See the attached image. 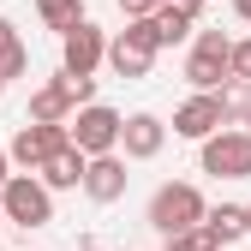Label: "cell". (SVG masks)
Wrapping results in <instances>:
<instances>
[{
    "mask_svg": "<svg viewBox=\"0 0 251 251\" xmlns=\"http://www.w3.org/2000/svg\"><path fill=\"white\" fill-rule=\"evenodd\" d=\"M30 72V48H24V36H18V24L12 18H0V78H24Z\"/></svg>",
    "mask_w": 251,
    "mask_h": 251,
    "instance_id": "cell-14",
    "label": "cell"
},
{
    "mask_svg": "<svg viewBox=\"0 0 251 251\" xmlns=\"http://www.w3.org/2000/svg\"><path fill=\"white\" fill-rule=\"evenodd\" d=\"M203 215H209V203H203V192H198L192 179H168V185H155V198H150V227L162 233V239L192 233Z\"/></svg>",
    "mask_w": 251,
    "mask_h": 251,
    "instance_id": "cell-1",
    "label": "cell"
},
{
    "mask_svg": "<svg viewBox=\"0 0 251 251\" xmlns=\"http://www.w3.org/2000/svg\"><path fill=\"white\" fill-rule=\"evenodd\" d=\"M0 90H6V78H0Z\"/></svg>",
    "mask_w": 251,
    "mask_h": 251,
    "instance_id": "cell-28",
    "label": "cell"
},
{
    "mask_svg": "<svg viewBox=\"0 0 251 251\" xmlns=\"http://www.w3.org/2000/svg\"><path fill=\"white\" fill-rule=\"evenodd\" d=\"M162 144H168V120L162 114H126V132H120L126 162H155Z\"/></svg>",
    "mask_w": 251,
    "mask_h": 251,
    "instance_id": "cell-10",
    "label": "cell"
},
{
    "mask_svg": "<svg viewBox=\"0 0 251 251\" xmlns=\"http://www.w3.org/2000/svg\"><path fill=\"white\" fill-rule=\"evenodd\" d=\"M168 6H174V12H185V18L198 24V12H203V0H168Z\"/></svg>",
    "mask_w": 251,
    "mask_h": 251,
    "instance_id": "cell-22",
    "label": "cell"
},
{
    "mask_svg": "<svg viewBox=\"0 0 251 251\" xmlns=\"http://www.w3.org/2000/svg\"><path fill=\"white\" fill-rule=\"evenodd\" d=\"M203 227H209L215 239H222V251H227V245L245 233V203H215V209L203 215Z\"/></svg>",
    "mask_w": 251,
    "mask_h": 251,
    "instance_id": "cell-15",
    "label": "cell"
},
{
    "mask_svg": "<svg viewBox=\"0 0 251 251\" xmlns=\"http://www.w3.org/2000/svg\"><path fill=\"white\" fill-rule=\"evenodd\" d=\"M66 144H72V120H66V126L24 120L18 132H12V144H6V155H12V168H30V174H36L48 155H54V150H66Z\"/></svg>",
    "mask_w": 251,
    "mask_h": 251,
    "instance_id": "cell-6",
    "label": "cell"
},
{
    "mask_svg": "<svg viewBox=\"0 0 251 251\" xmlns=\"http://www.w3.org/2000/svg\"><path fill=\"white\" fill-rule=\"evenodd\" d=\"M245 233H251V203H245Z\"/></svg>",
    "mask_w": 251,
    "mask_h": 251,
    "instance_id": "cell-25",
    "label": "cell"
},
{
    "mask_svg": "<svg viewBox=\"0 0 251 251\" xmlns=\"http://www.w3.org/2000/svg\"><path fill=\"white\" fill-rule=\"evenodd\" d=\"M0 227H6V209H0Z\"/></svg>",
    "mask_w": 251,
    "mask_h": 251,
    "instance_id": "cell-27",
    "label": "cell"
},
{
    "mask_svg": "<svg viewBox=\"0 0 251 251\" xmlns=\"http://www.w3.org/2000/svg\"><path fill=\"white\" fill-rule=\"evenodd\" d=\"M120 132H126V114H114V108H102V102H84V108L72 114V144H78L84 155H114V150H120Z\"/></svg>",
    "mask_w": 251,
    "mask_h": 251,
    "instance_id": "cell-7",
    "label": "cell"
},
{
    "mask_svg": "<svg viewBox=\"0 0 251 251\" xmlns=\"http://www.w3.org/2000/svg\"><path fill=\"white\" fill-rule=\"evenodd\" d=\"M102 60H108V36H102L90 18H84V24H72L66 36H60V72H84V78H90Z\"/></svg>",
    "mask_w": 251,
    "mask_h": 251,
    "instance_id": "cell-9",
    "label": "cell"
},
{
    "mask_svg": "<svg viewBox=\"0 0 251 251\" xmlns=\"http://www.w3.org/2000/svg\"><path fill=\"white\" fill-rule=\"evenodd\" d=\"M233 78H251V36L233 42Z\"/></svg>",
    "mask_w": 251,
    "mask_h": 251,
    "instance_id": "cell-21",
    "label": "cell"
},
{
    "mask_svg": "<svg viewBox=\"0 0 251 251\" xmlns=\"http://www.w3.org/2000/svg\"><path fill=\"white\" fill-rule=\"evenodd\" d=\"M72 114H78V96H72V84H66V72L30 90V114H24V120H48V126H66Z\"/></svg>",
    "mask_w": 251,
    "mask_h": 251,
    "instance_id": "cell-11",
    "label": "cell"
},
{
    "mask_svg": "<svg viewBox=\"0 0 251 251\" xmlns=\"http://www.w3.org/2000/svg\"><path fill=\"white\" fill-rule=\"evenodd\" d=\"M162 6H168V0H120L126 18H150V12H162Z\"/></svg>",
    "mask_w": 251,
    "mask_h": 251,
    "instance_id": "cell-20",
    "label": "cell"
},
{
    "mask_svg": "<svg viewBox=\"0 0 251 251\" xmlns=\"http://www.w3.org/2000/svg\"><path fill=\"white\" fill-rule=\"evenodd\" d=\"M155 30H162V48H174V42H185V36H192V18H185V12H174V6H162V12H155Z\"/></svg>",
    "mask_w": 251,
    "mask_h": 251,
    "instance_id": "cell-18",
    "label": "cell"
},
{
    "mask_svg": "<svg viewBox=\"0 0 251 251\" xmlns=\"http://www.w3.org/2000/svg\"><path fill=\"white\" fill-rule=\"evenodd\" d=\"M198 168L215 174V179H251V132H245V126L209 132L203 150H198Z\"/></svg>",
    "mask_w": 251,
    "mask_h": 251,
    "instance_id": "cell-5",
    "label": "cell"
},
{
    "mask_svg": "<svg viewBox=\"0 0 251 251\" xmlns=\"http://www.w3.org/2000/svg\"><path fill=\"white\" fill-rule=\"evenodd\" d=\"M222 114H227V126H251V78L222 84Z\"/></svg>",
    "mask_w": 251,
    "mask_h": 251,
    "instance_id": "cell-16",
    "label": "cell"
},
{
    "mask_svg": "<svg viewBox=\"0 0 251 251\" xmlns=\"http://www.w3.org/2000/svg\"><path fill=\"white\" fill-rule=\"evenodd\" d=\"M0 209H6V222L24 227V233H30V227H48V222H54V192H48L42 174L24 168V174H12L6 185H0Z\"/></svg>",
    "mask_w": 251,
    "mask_h": 251,
    "instance_id": "cell-3",
    "label": "cell"
},
{
    "mask_svg": "<svg viewBox=\"0 0 251 251\" xmlns=\"http://www.w3.org/2000/svg\"><path fill=\"white\" fill-rule=\"evenodd\" d=\"M233 12H239V18H245V24H251V0H233Z\"/></svg>",
    "mask_w": 251,
    "mask_h": 251,
    "instance_id": "cell-24",
    "label": "cell"
},
{
    "mask_svg": "<svg viewBox=\"0 0 251 251\" xmlns=\"http://www.w3.org/2000/svg\"><path fill=\"white\" fill-rule=\"evenodd\" d=\"M222 126H227V114H222V90H192V96L174 108V138L203 144L209 132H222Z\"/></svg>",
    "mask_w": 251,
    "mask_h": 251,
    "instance_id": "cell-8",
    "label": "cell"
},
{
    "mask_svg": "<svg viewBox=\"0 0 251 251\" xmlns=\"http://www.w3.org/2000/svg\"><path fill=\"white\" fill-rule=\"evenodd\" d=\"M168 251H222V239H215V233L198 222L192 233H174V239H168Z\"/></svg>",
    "mask_w": 251,
    "mask_h": 251,
    "instance_id": "cell-19",
    "label": "cell"
},
{
    "mask_svg": "<svg viewBox=\"0 0 251 251\" xmlns=\"http://www.w3.org/2000/svg\"><path fill=\"white\" fill-rule=\"evenodd\" d=\"M78 251H102V245H78Z\"/></svg>",
    "mask_w": 251,
    "mask_h": 251,
    "instance_id": "cell-26",
    "label": "cell"
},
{
    "mask_svg": "<svg viewBox=\"0 0 251 251\" xmlns=\"http://www.w3.org/2000/svg\"><path fill=\"white\" fill-rule=\"evenodd\" d=\"M126 162H120V150L114 155H90V174H84V198L90 203H120L126 198Z\"/></svg>",
    "mask_w": 251,
    "mask_h": 251,
    "instance_id": "cell-12",
    "label": "cell"
},
{
    "mask_svg": "<svg viewBox=\"0 0 251 251\" xmlns=\"http://www.w3.org/2000/svg\"><path fill=\"white\" fill-rule=\"evenodd\" d=\"M36 18H42L48 30H60V36H66L72 24H84V0H36Z\"/></svg>",
    "mask_w": 251,
    "mask_h": 251,
    "instance_id": "cell-17",
    "label": "cell"
},
{
    "mask_svg": "<svg viewBox=\"0 0 251 251\" xmlns=\"http://www.w3.org/2000/svg\"><path fill=\"white\" fill-rule=\"evenodd\" d=\"M24 251H30V245H24Z\"/></svg>",
    "mask_w": 251,
    "mask_h": 251,
    "instance_id": "cell-29",
    "label": "cell"
},
{
    "mask_svg": "<svg viewBox=\"0 0 251 251\" xmlns=\"http://www.w3.org/2000/svg\"><path fill=\"white\" fill-rule=\"evenodd\" d=\"M227 78H233V36L198 30L192 36V60H185V84L192 90H222Z\"/></svg>",
    "mask_w": 251,
    "mask_h": 251,
    "instance_id": "cell-4",
    "label": "cell"
},
{
    "mask_svg": "<svg viewBox=\"0 0 251 251\" xmlns=\"http://www.w3.org/2000/svg\"><path fill=\"white\" fill-rule=\"evenodd\" d=\"M36 174L48 179V192H72V185H84V174H90V155H84L78 144H66V150H54Z\"/></svg>",
    "mask_w": 251,
    "mask_h": 251,
    "instance_id": "cell-13",
    "label": "cell"
},
{
    "mask_svg": "<svg viewBox=\"0 0 251 251\" xmlns=\"http://www.w3.org/2000/svg\"><path fill=\"white\" fill-rule=\"evenodd\" d=\"M155 54H162V30H155V12H150V18H126V30L108 42V66H114V78H150Z\"/></svg>",
    "mask_w": 251,
    "mask_h": 251,
    "instance_id": "cell-2",
    "label": "cell"
},
{
    "mask_svg": "<svg viewBox=\"0 0 251 251\" xmlns=\"http://www.w3.org/2000/svg\"><path fill=\"white\" fill-rule=\"evenodd\" d=\"M6 179H12V155L0 150V185H6Z\"/></svg>",
    "mask_w": 251,
    "mask_h": 251,
    "instance_id": "cell-23",
    "label": "cell"
}]
</instances>
